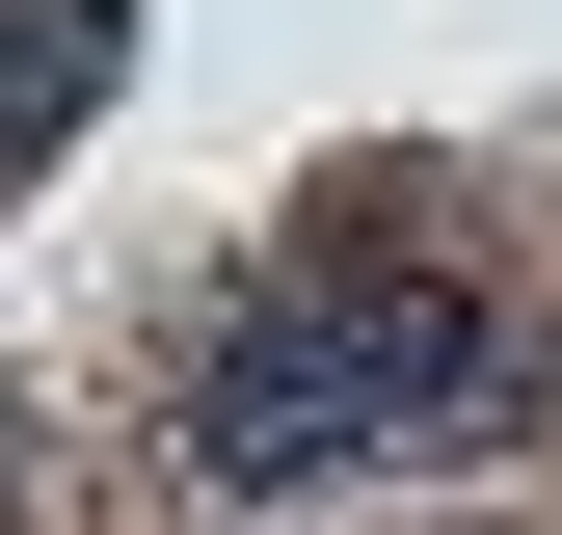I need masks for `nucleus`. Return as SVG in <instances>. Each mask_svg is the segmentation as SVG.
<instances>
[{
  "label": "nucleus",
  "instance_id": "obj_1",
  "mask_svg": "<svg viewBox=\"0 0 562 535\" xmlns=\"http://www.w3.org/2000/svg\"><path fill=\"white\" fill-rule=\"evenodd\" d=\"M536 321L509 295H456L429 241H295L268 295L188 349V455L215 482H348V455H482V429H536Z\"/></svg>",
  "mask_w": 562,
  "mask_h": 535
},
{
  "label": "nucleus",
  "instance_id": "obj_2",
  "mask_svg": "<svg viewBox=\"0 0 562 535\" xmlns=\"http://www.w3.org/2000/svg\"><path fill=\"white\" fill-rule=\"evenodd\" d=\"M108 54H134V0H0V161H54V134H81Z\"/></svg>",
  "mask_w": 562,
  "mask_h": 535
}]
</instances>
